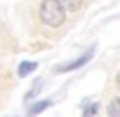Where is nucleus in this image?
Wrapping results in <instances>:
<instances>
[{
  "mask_svg": "<svg viewBox=\"0 0 120 117\" xmlns=\"http://www.w3.org/2000/svg\"><path fill=\"white\" fill-rule=\"evenodd\" d=\"M39 16L48 27H59L66 20V9L57 0H43L41 2V9H39Z\"/></svg>",
  "mask_w": 120,
  "mask_h": 117,
  "instance_id": "obj_1",
  "label": "nucleus"
},
{
  "mask_svg": "<svg viewBox=\"0 0 120 117\" xmlns=\"http://www.w3.org/2000/svg\"><path fill=\"white\" fill-rule=\"evenodd\" d=\"M95 54V45L93 47H88L86 52L82 54L79 58H73V61H68V63H61V65H54V72L57 74H61V72H70V70H77V68H82V65H86L91 58H93Z\"/></svg>",
  "mask_w": 120,
  "mask_h": 117,
  "instance_id": "obj_2",
  "label": "nucleus"
},
{
  "mask_svg": "<svg viewBox=\"0 0 120 117\" xmlns=\"http://www.w3.org/2000/svg\"><path fill=\"white\" fill-rule=\"evenodd\" d=\"M50 106H52L50 99H41V101H36V104H32L30 108H27V117H36L39 113H43L45 108H50Z\"/></svg>",
  "mask_w": 120,
  "mask_h": 117,
  "instance_id": "obj_3",
  "label": "nucleus"
},
{
  "mask_svg": "<svg viewBox=\"0 0 120 117\" xmlns=\"http://www.w3.org/2000/svg\"><path fill=\"white\" fill-rule=\"evenodd\" d=\"M36 68H39L36 61H23V63L18 65V74H20V77H27V74H32Z\"/></svg>",
  "mask_w": 120,
  "mask_h": 117,
  "instance_id": "obj_4",
  "label": "nucleus"
},
{
  "mask_svg": "<svg viewBox=\"0 0 120 117\" xmlns=\"http://www.w3.org/2000/svg\"><path fill=\"white\" fill-rule=\"evenodd\" d=\"M41 88H43V79H36V81H34V86L30 88V90H27L25 101H32V99L36 97V95H39V90H41Z\"/></svg>",
  "mask_w": 120,
  "mask_h": 117,
  "instance_id": "obj_5",
  "label": "nucleus"
},
{
  "mask_svg": "<svg viewBox=\"0 0 120 117\" xmlns=\"http://www.w3.org/2000/svg\"><path fill=\"white\" fill-rule=\"evenodd\" d=\"M98 110H100V104H98V101H93V104H84V113H82V115H84V117H95Z\"/></svg>",
  "mask_w": 120,
  "mask_h": 117,
  "instance_id": "obj_6",
  "label": "nucleus"
},
{
  "mask_svg": "<svg viewBox=\"0 0 120 117\" xmlns=\"http://www.w3.org/2000/svg\"><path fill=\"white\" fill-rule=\"evenodd\" d=\"M57 2H59L66 11H75V9H79V2H82V0H57Z\"/></svg>",
  "mask_w": 120,
  "mask_h": 117,
  "instance_id": "obj_7",
  "label": "nucleus"
},
{
  "mask_svg": "<svg viewBox=\"0 0 120 117\" xmlns=\"http://www.w3.org/2000/svg\"><path fill=\"white\" fill-rule=\"evenodd\" d=\"M109 117H120V97L111 99V104H109Z\"/></svg>",
  "mask_w": 120,
  "mask_h": 117,
  "instance_id": "obj_8",
  "label": "nucleus"
}]
</instances>
